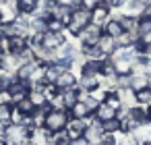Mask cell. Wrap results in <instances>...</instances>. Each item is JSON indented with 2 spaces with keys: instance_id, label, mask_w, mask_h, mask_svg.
I'll return each mask as SVG.
<instances>
[{
  "instance_id": "obj_4",
  "label": "cell",
  "mask_w": 151,
  "mask_h": 145,
  "mask_svg": "<svg viewBox=\"0 0 151 145\" xmlns=\"http://www.w3.org/2000/svg\"><path fill=\"white\" fill-rule=\"evenodd\" d=\"M64 44H66V35H64V31H62V33L46 31V33L42 35V46H44L46 50H58V48L64 46Z\"/></svg>"
},
{
  "instance_id": "obj_11",
  "label": "cell",
  "mask_w": 151,
  "mask_h": 145,
  "mask_svg": "<svg viewBox=\"0 0 151 145\" xmlns=\"http://www.w3.org/2000/svg\"><path fill=\"white\" fill-rule=\"evenodd\" d=\"M77 75L73 73V71H66V73H62L60 77H58V81L54 83L58 89H73V87H77Z\"/></svg>"
},
{
  "instance_id": "obj_29",
  "label": "cell",
  "mask_w": 151,
  "mask_h": 145,
  "mask_svg": "<svg viewBox=\"0 0 151 145\" xmlns=\"http://www.w3.org/2000/svg\"><path fill=\"white\" fill-rule=\"evenodd\" d=\"M25 120H27V116H25L23 112H19V108L13 106V112H11V124H25Z\"/></svg>"
},
{
  "instance_id": "obj_13",
  "label": "cell",
  "mask_w": 151,
  "mask_h": 145,
  "mask_svg": "<svg viewBox=\"0 0 151 145\" xmlns=\"http://www.w3.org/2000/svg\"><path fill=\"white\" fill-rule=\"evenodd\" d=\"M93 118H95V120H99V122L112 120V118H116V110H114V108H110L106 102H101V104L97 106V110L93 112Z\"/></svg>"
},
{
  "instance_id": "obj_2",
  "label": "cell",
  "mask_w": 151,
  "mask_h": 145,
  "mask_svg": "<svg viewBox=\"0 0 151 145\" xmlns=\"http://www.w3.org/2000/svg\"><path fill=\"white\" fill-rule=\"evenodd\" d=\"M101 35H104V27L89 23V25L81 31L79 42H81V46H97V42H99V38H101Z\"/></svg>"
},
{
  "instance_id": "obj_38",
  "label": "cell",
  "mask_w": 151,
  "mask_h": 145,
  "mask_svg": "<svg viewBox=\"0 0 151 145\" xmlns=\"http://www.w3.org/2000/svg\"><path fill=\"white\" fill-rule=\"evenodd\" d=\"M2 56H4V54H2V50H0V58H2Z\"/></svg>"
},
{
  "instance_id": "obj_15",
  "label": "cell",
  "mask_w": 151,
  "mask_h": 145,
  "mask_svg": "<svg viewBox=\"0 0 151 145\" xmlns=\"http://www.w3.org/2000/svg\"><path fill=\"white\" fill-rule=\"evenodd\" d=\"M112 60H114L116 77H128V75H132V60H126V58H112Z\"/></svg>"
},
{
  "instance_id": "obj_32",
  "label": "cell",
  "mask_w": 151,
  "mask_h": 145,
  "mask_svg": "<svg viewBox=\"0 0 151 145\" xmlns=\"http://www.w3.org/2000/svg\"><path fill=\"white\" fill-rule=\"evenodd\" d=\"M99 4H101V0H81V6L87 9V11H93V9L99 6Z\"/></svg>"
},
{
  "instance_id": "obj_39",
  "label": "cell",
  "mask_w": 151,
  "mask_h": 145,
  "mask_svg": "<svg viewBox=\"0 0 151 145\" xmlns=\"http://www.w3.org/2000/svg\"><path fill=\"white\" fill-rule=\"evenodd\" d=\"M149 89H151V83H149Z\"/></svg>"
},
{
  "instance_id": "obj_27",
  "label": "cell",
  "mask_w": 151,
  "mask_h": 145,
  "mask_svg": "<svg viewBox=\"0 0 151 145\" xmlns=\"http://www.w3.org/2000/svg\"><path fill=\"white\" fill-rule=\"evenodd\" d=\"M101 131L104 133H120V120L118 118H112V120L101 122Z\"/></svg>"
},
{
  "instance_id": "obj_24",
  "label": "cell",
  "mask_w": 151,
  "mask_h": 145,
  "mask_svg": "<svg viewBox=\"0 0 151 145\" xmlns=\"http://www.w3.org/2000/svg\"><path fill=\"white\" fill-rule=\"evenodd\" d=\"M101 77H106V79L116 77V69H114V60H112V58L101 60Z\"/></svg>"
},
{
  "instance_id": "obj_6",
  "label": "cell",
  "mask_w": 151,
  "mask_h": 145,
  "mask_svg": "<svg viewBox=\"0 0 151 145\" xmlns=\"http://www.w3.org/2000/svg\"><path fill=\"white\" fill-rule=\"evenodd\" d=\"M70 23L77 25V27L83 31V29L91 23V11H87V9H83V6H81V9H75L73 15H70Z\"/></svg>"
},
{
  "instance_id": "obj_25",
  "label": "cell",
  "mask_w": 151,
  "mask_h": 145,
  "mask_svg": "<svg viewBox=\"0 0 151 145\" xmlns=\"http://www.w3.org/2000/svg\"><path fill=\"white\" fill-rule=\"evenodd\" d=\"M15 108H19V112H23L25 116H31V114L35 112V106H33V102H31L29 97H25L23 102H19Z\"/></svg>"
},
{
  "instance_id": "obj_35",
  "label": "cell",
  "mask_w": 151,
  "mask_h": 145,
  "mask_svg": "<svg viewBox=\"0 0 151 145\" xmlns=\"http://www.w3.org/2000/svg\"><path fill=\"white\" fill-rule=\"evenodd\" d=\"M112 2H114V0H101V4H106V6H108V9H110V6H112Z\"/></svg>"
},
{
  "instance_id": "obj_12",
  "label": "cell",
  "mask_w": 151,
  "mask_h": 145,
  "mask_svg": "<svg viewBox=\"0 0 151 145\" xmlns=\"http://www.w3.org/2000/svg\"><path fill=\"white\" fill-rule=\"evenodd\" d=\"M149 83H151V79H149L145 73H132V75H130V89H132L134 93L141 91V89H147Z\"/></svg>"
},
{
  "instance_id": "obj_8",
  "label": "cell",
  "mask_w": 151,
  "mask_h": 145,
  "mask_svg": "<svg viewBox=\"0 0 151 145\" xmlns=\"http://www.w3.org/2000/svg\"><path fill=\"white\" fill-rule=\"evenodd\" d=\"M110 9L106 6V4H99V6H95L93 11H91V23L93 25H99V27H104L110 19Z\"/></svg>"
},
{
  "instance_id": "obj_5",
  "label": "cell",
  "mask_w": 151,
  "mask_h": 145,
  "mask_svg": "<svg viewBox=\"0 0 151 145\" xmlns=\"http://www.w3.org/2000/svg\"><path fill=\"white\" fill-rule=\"evenodd\" d=\"M40 66H44L40 60H29V62H25V64H21V69L15 73V77L19 79V81H31L33 79V75H35V71L40 69Z\"/></svg>"
},
{
  "instance_id": "obj_34",
  "label": "cell",
  "mask_w": 151,
  "mask_h": 145,
  "mask_svg": "<svg viewBox=\"0 0 151 145\" xmlns=\"http://www.w3.org/2000/svg\"><path fill=\"white\" fill-rule=\"evenodd\" d=\"M73 145H89L85 139H79V141H73Z\"/></svg>"
},
{
  "instance_id": "obj_31",
  "label": "cell",
  "mask_w": 151,
  "mask_h": 145,
  "mask_svg": "<svg viewBox=\"0 0 151 145\" xmlns=\"http://www.w3.org/2000/svg\"><path fill=\"white\" fill-rule=\"evenodd\" d=\"M58 4H62V6H68L70 11H75V9H81V0H56Z\"/></svg>"
},
{
  "instance_id": "obj_3",
  "label": "cell",
  "mask_w": 151,
  "mask_h": 145,
  "mask_svg": "<svg viewBox=\"0 0 151 145\" xmlns=\"http://www.w3.org/2000/svg\"><path fill=\"white\" fill-rule=\"evenodd\" d=\"M101 135H104V131H101V122H99V120H95V118H93V114H91V124L83 131V139H85L89 145H99Z\"/></svg>"
},
{
  "instance_id": "obj_10",
  "label": "cell",
  "mask_w": 151,
  "mask_h": 145,
  "mask_svg": "<svg viewBox=\"0 0 151 145\" xmlns=\"http://www.w3.org/2000/svg\"><path fill=\"white\" fill-rule=\"evenodd\" d=\"M101 77H81L79 81H77V87L81 89V91H85V93H93V91H97L99 89V81Z\"/></svg>"
},
{
  "instance_id": "obj_1",
  "label": "cell",
  "mask_w": 151,
  "mask_h": 145,
  "mask_svg": "<svg viewBox=\"0 0 151 145\" xmlns=\"http://www.w3.org/2000/svg\"><path fill=\"white\" fill-rule=\"evenodd\" d=\"M68 120H70V112H68V110H56V108H52V110H48V114H46L44 128L54 135V133L64 131L66 124H68Z\"/></svg>"
},
{
  "instance_id": "obj_18",
  "label": "cell",
  "mask_w": 151,
  "mask_h": 145,
  "mask_svg": "<svg viewBox=\"0 0 151 145\" xmlns=\"http://www.w3.org/2000/svg\"><path fill=\"white\" fill-rule=\"evenodd\" d=\"M81 54L85 60H106L108 58L97 46H81Z\"/></svg>"
},
{
  "instance_id": "obj_26",
  "label": "cell",
  "mask_w": 151,
  "mask_h": 145,
  "mask_svg": "<svg viewBox=\"0 0 151 145\" xmlns=\"http://www.w3.org/2000/svg\"><path fill=\"white\" fill-rule=\"evenodd\" d=\"M11 112H13L11 104H0V124H11Z\"/></svg>"
},
{
  "instance_id": "obj_23",
  "label": "cell",
  "mask_w": 151,
  "mask_h": 145,
  "mask_svg": "<svg viewBox=\"0 0 151 145\" xmlns=\"http://www.w3.org/2000/svg\"><path fill=\"white\" fill-rule=\"evenodd\" d=\"M137 106H143V108H149L151 106V89H141L137 91Z\"/></svg>"
},
{
  "instance_id": "obj_21",
  "label": "cell",
  "mask_w": 151,
  "mask_h": 145,
  "mask_svg": "<svg viewBox=\"0 0 151 145\" xmlns=\"http://www.w3.org/2000/svg\"><path fill=\"white\" fill-rule=\"evenodd\" d=\"M104 33L116 40V38H120V35L124 33V29H122L120 21H114V19H110V21H108V23L104 25Z\"/></svg>"
},
{
  "instance_id": "obj_19",
  "label": "cell",
  "mask_w": 151,
  "mask_h": 145,
  "mask_svg": "<svg viewBox=\"0 0 151 145\" xmlns=\"http://www.w3.org/2000/svg\"><path fill=\"white\" fill-rule=\"evenodd\" d=\"M40 2L42 0H17V9L21 15H31L40 9Z\"/></svg>"
},
{
  "instance_id": "obj_9",
  "label": "cell",
  "mask_w": 151,
  "mask_h": 145,
  "mask_svg": "<svg viewBox=\"0 0 151 145\" xmlns=\"http://www.w3.org/2000/svg\"><path fill=\"white\" fill-rule=\"evenodd\" d=\"M81 77H101V60H85L81 64Z\"/></svg>"
},
{
  "instance_id": "obj_16",
  "label": "cell",
  "mask_w": 151,
  "mask_h": 145,
  "mask_svg": "<svg viewBox=\"0 0 151 145\" xmlns=\"http://www.w3.org/2000/svg\"><path fill=\"white\" fill-rule=\"evenodd\" d=\"M118 97H120V104L126 106V108H134L137 106V93L130 89V87H124V89H116Z\"/></svg>"
},
{
  "instance_id": "obj_33",
  "label": "cell",
  "mask_w": 151,
  "mask_h": 145,
  "mask_svg": "<svg viewBox=\"0 0 151 145\" xmlns=\"http://www.w3.org/2000/svg\"><path fill=\"white\" fill-rule=\"evenodd\" d=\"M145 19H151V4H147V9H145V15H143Z\"/></svg>"
},
{
  "instance_id": "obj_20",
  "label": "cell",
  "mask_w": 151,
  "mask_h": 145,
  "mask_svg": "<svg viewBox=\"0 0 151 145\" xmlns=\"http://www.w3.org/2000/svg\"><path fill=\"white\" fill-rule=\"evenodd\" d=\"M139 17H130V15H122V19H120V25H122V29L126 31V33H137V29H139Z\"/></svg>"
},
{
  "instance_id": "obj_17",
  "label": "cell",
  "mask_w": 151,
  "mask_h": 145,
  "mask_svg": "<svg viewBox=\"0 0 151 145\" xmlns=\"http://www.w3.org/2000/svg\"><path fill=\"white\" fill-rule=\"evenodd\" d=\"M70 15H73V11H70L68 6H62V4H56V6L50 11V17H52V19L62 21L64 25H68V23H70Z\"/></svg>"
},
{
  "instance_id": "obj_37",
  "label": "cell",
  "mask_w": 151,
  "mask_h": 145,
  "mask_svg": "<svg viewBox=\"0 0 151 145\" xmlns=\"http://www.w3.org/2000/svg\"><path fill=\"white\" fill-rule=\"evenodd\" d=\"M147 112H149V120H151V106H149V108H147Z\"/></svg>"
},
{
  "instance_id": "obj_30",
  "label": "cell",
  "mask_w": 151,
  "mask_h": 145,
  "mask_svg": "<svg viewBox=\"0 0 151 145\" xmlns=\"http://www.w3.org/2000/svg\"><path fill=\"white\" fill-rule=\"evenodd\" d=\"M99 145H118V133H104Z\"/></svg>"
},
{
  "instance_id": "obj_7",
  "label": "cell",
  "mask_w": 151,
  "mask_h": 145,
  "mask_svg": "<svg viewBox=\"0 0 151 145\" xmlns=\"http://www.w3.org/2000/svg\"><path fill=\"white\" fill-rule=\"evenodd\" d=\"M79 95H81V89H79V87H73V89H60V100H62L64 110H70V108L79 102Z\"/></svg>"
},
{
  "instance_id": "obj_14",
  "label": "cell",
  "mask_w": 151,
  "mask_h": 145,
  "mask_svg": "<svg viewBox=\"0 0 151 145\" xmlns=\"http://www.w3.org/2000/svg\"><path fill=\"white\" fill-rule=\"evenodd\" d=\"M97 48H99V50H101V52H104L108 58H110V56H112V54L118 50V46H116V40H114V38H110V35H106V33L99 38V42H97Z\"/></svg>"
},
{
  "instance_id": "obj_36",
  "label": "cell",
  "mask_w": 151,
  "mask_h": 145,
  "mask_svg": "<svg viewBox=\"0 0 151 145\" xmlns=\"http://www.w3.org/2000/svg\"><path fill=\"white\" fill-rule=\"evenodd\" d=\"M145 54H149V56H151V44H147V46H145Z\"/></svg>"
},
{
  "instance_id": "obj_28",
  "label": "cell",
  "mask_w": 151,
  "mask_h": 145,
  "mask_svg": "<svg viewBox=\"0 0 151 145\" xmlns=\"http://www.w3.org/2000/svg\"><path fill=\"white\" fill-rule=\"evenodd\" d=\"M48 31L62 33V31H66V25H64L62 21H58V19H50V21H48Z\"/></svg>"
},
{
  "instance_id": "obj_22",
  "label": "cell",
  "mask_w": 151,
  "mask_h": 145,
  "mask_svg": "<svg viewBox=\"0 0 151 145\" xmlns=\"http://www.w3.org/2000/svg\"><path fill=\"white\" fill-rule=\"evenodd\" d=\"M68 112H70V118H81V120H85V118H89V116L93 114V112H91L83 102H77Z\"/></svg>"
}]
</instances>
